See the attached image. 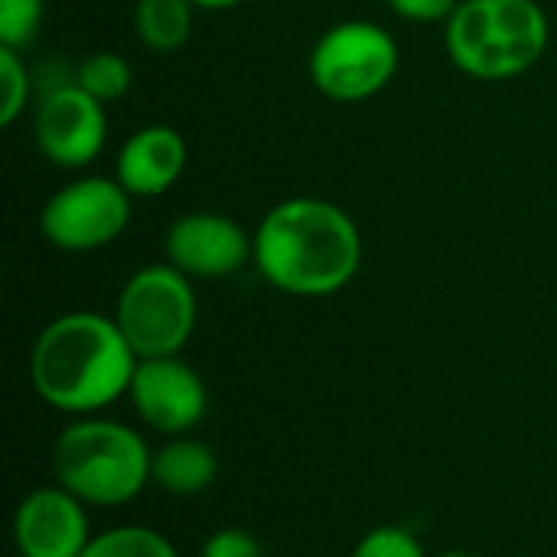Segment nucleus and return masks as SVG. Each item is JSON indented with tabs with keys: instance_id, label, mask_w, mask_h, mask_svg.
Returning <instances> with one entry per match:
<instances>
[{
	"instance_id": "1",
	"label": "nucleus",
	"mask_w": 557,
	"mask_h": 557,
	"mask_svg": "<svg viewBox=\"0 0 557 557\" xmlns=\"http://www.w3.org/2000/svg\"><path fill=\"white\" fill-rule=\"evenodd\" d=\"M261 277L294 297H330L362 264V235L346 209L326 199L297 196L277 202L255 232Z\"/></svg>"
},
{
	"instance_id": "2",
	"label": "nucleus",
	"mask_w": 557,
	"mask_h": 557,
	"mask_svg": "<svg viewBox=\"0 0 557 557\" xmlns=\"http://www.w3.org/2000/svg\"><path fill=\"white\" fill-rule=\"evenodd\" d=\"M137 352L121 326L101 313H65L52 320L29 356L36 395L65 414H95L131 392Z\"/></svg>"
},
{
	"instance_id": "3",
	"label": "nucleus",
	"mask_w": 557,
	"mask_h": 557,
	"mask_svg": "<svg viewBox=\"0 0 557 557\" xmlns=\"http://www.w3.org/2000/svg\"><path fill=\"white\" fill-rule=\"evenodd\" d=\"M153 454L117 421H75L52 444V473L85 506H124L150 483Z\"/></svg>"
},
{
	"instance_id": "4",
	"label": "nucleus",
	"mask_w": 557,
	"mask_h": 557,
	"mask_svg": "<svg viewBox=\"0 0 557 557\" xmlns=\"http://www.w3.org/2000/svg\"><path fill=\"white\" fill-rule=\"evenodd\" d=\"M548 16L535 0H460L447 20V49L473 78H512L548 49Z\"/></svg>"
},
{
	"instance_id": "5",
	"label": "nucleus",
	"mask_w": 557,
	"mask_h": 557,
	"mask_svg": "<svg viewBox=\"0 0 557 557\" xmlns=\"http://www.w3.org/2000/svg\"><path fill=\"white\" fill-rule=\"evenodd\" d=\"M114 323L137 359L176 356L196 330V294L173 264L140 268L117 297Z\"/></svg>"
},
{
	"instance_id": "6",
	"label": "nucleus",
	"mask_w": 557,
	"mask_h": 557,
	"mask_svg": "<svg viewBox=\"0 0 557 557\" xmlns=\"http://www.w3.org/2000/svg\"><path fill=\"white\" fill-rule=\"evenodd\" d=\"M398 72L395 36L369 20L330 26L310 52V78L333 101H366Z\"/></svg>"
},
{
	"instance_id": "7",
	"label": "nucleus",
	"mask_w": 557,
	"mask_h": 557,
	"mask_svg": "<svg viewBox=\"0 0 557 557\" xmlns=\"http://www.w3.org/2000/svg\"><path fill=\"white\" fill-rule=\"evenodd\" d=\"M131 193L108 176H85L52 193L39 212V232L62 251H95L121 238L131 222Z\"/></svg>"
},
{
	"instance_id": "8",
	"label": "nucleus",
	"mask_w": 557,
	"mask_h": 557,
	"mask_svg": "<svg viewBox=\"0 0 557 557\" xmlns=\"http://www.w3.org/2000/svg\"><path fill=\"white\" fill-rule=\"evenodd\" d=\"M127 395L140 421L166 437H183L209 411L206 382L180 356L140 359Z\"/></svg>"
},
{
	"instance_id": "9",
	"label": "nucleus",
	"mask_w": 557,
	"mask_h": 557,
	"mask_svg": "<svg viewBox=\"0 0 557 557\" xmlns=\"http://www.w3.org/2000/svg\"><path fill=\"white\" fill-rule=\"evenodd\" d=\"M33 131L49 163L65 170L88 166L101 153L108 137L104 104L82 91L75 82H65L39 101Z\"/></svg>"
},
{
	"instance_id": "10",
	"label": "nucleus",
	"mask_w": 557,
	"mask_h": 557,
	"mask_svg": "<svg viewBox=\"0 0 557 557\" xmlns=\"http://www.w3.org/2000/svg\"><path fill=\"white\" fill-rule=\"evenodd\" d=\"M166 261L186 277H228L255 261V235L219 212H189L166 228Z\"/></svg>"
},
{
	"instance_id": "11",
	"label": "nucleus",
	"mask_w": 557,
	"mask_h": 557,
	"mask_svg": "<svg viewBox=\"0 0 557 557\" xmlns=\"http://www.w3.org/2000/svg\"><path fill=\"white\" fill-rule=\"evenodd\" d=\"M85 503L62 486L29 493L13 516V542L23 557H82L88 548Z\"/></svg>"
},
{
	"instance_id": "12",
	"label": "nucleus",
	"mask_w": 557,
	"mask_h": 557,
	"mask_svg": "<svg viewBox=\"0 0 557 557\" xmlns=\"http://www.w3.org/2000/svg\"><path fill=\"white\" fill-rule=\"evenodd\" d=\"M186 170V140L170 124H147L131 134L117 153L114 180L131 196H160Z\"/></svg>"
},
{
	"instance_id": "13",
	"label": "nucleus",
	"mask_w": 557,
	"mask_h": 557,
	"mask_svg": "<svg viewBox=\"0 0 557 557\" xmlns=\"http://www.w3.org/2000/svg\"><path fill=\"white\" fill-rule=\"evenodd\" d=\"M219 476L215 450L193 437H170L157 454L150 467V480L170 493V496H199L206 493Z\"/></svg>"
},
{
	"instance_id": "14",
	"label": "nucleus",
	"mask_w": 557,
	"mask_h": 557,
	"mask_svg": "<svg viewBox=\"0 0 557 557\" xmlns=\"http://www.w3.org/2000/svg\"><path fill=\"white\" fill-rule=\"evenodd\" d=\"M193 0H137L134 26L150 52H176L193 33Z\"/></svg>"
},
{
	"instance_id": "15",
	"label": "nucleus",
	"mask_w": 557,
	"mask_h": 557,
	"mask_svg": "<svg viewBox=\"0 0 557 557\" xmlns=\"http://www.w3.org/2000/svg\"><path fill=\"white\" fill-rule=\"evenodd\" d=\"M82 91H88L95 101L108 104V101H117L131 91V82H134V72H131V62L117 52H95L88 59H82L75 78H72Z\"/></svg>"
},
{
	"instance_id": "16",
	"label": "nucleus",
	"mask_w": 557,
	"mask_h": 557,
	"mask_svg": "<svg viewBox=\"0 0 557 557\" xmlns=\"http://www.w3.org/2000/svg\"><path fill=\"white\" fill-rule=\"evenodd\" d=\"M82 557H180L176 548L153 529L144 525H121L108 529L104 535L91 539Z\"/></svg>"
},
{
	"instance_id": "17",
	"label": "nucleus",
	"mask_w": 557,
	"mask_h": 557,
	"mask_svg": "<svg viewBox=\"0 0 557 557\" xmlns=\"http://www.w3.org/2000/svg\"><path fill=\"white\" fill-rule=\"evenodd\" d=\"M46 16L42 0H0V46L23 49L39 36Z\"/></svg>"
},
{
	"instance_id": "18",
	"label": "nucleus",
	"mask_w": 557,
	"mask_h": 557,
	"mask_svg": "<svg viewBox=\"0 0 557 557\" xmlns=\"http://www.w3.org/2000/svg\"><path fill=\"white\" fill-rule=\"evenodd\" d=\"M0 85H3V98H0V124L10 127L29 98V72L26 62L20 59V49L0 46Z\"/></svg>"
},
{
	"instance_id": "19",
	"label": "nucleus",
	"mask_w": 557,
	"mask_h": 557,
	"mask_svg": "<svg viewBox=\"0 0 557 557\" xmlns=\"http://www.w3.org/2000/svg\"><path fill=\"white\" fill-rule=\"evenodd\" d=\"M352 557H428L421 542L398 529V525H382V529H372L369 535H362V542L356 545Z\"/></svg>"
},
{
	"instance_id": "20",
	"label": "nucleus",
	"mask_w": 557,
	"mask_h": 557,
	"mask_svg": "<svg viewBox=\"0 0 557 557\" xmlns=\"http://www.w3.org/2000/svg\"><path fill=\"white\" fill-rule=\"evenodd\" d=\"M199 557H264V548L245 529H219L206 539Z\"/></svg>"
},
{
	"instance_id": "21",
	"label": "nucleus",
	"mask_w": 557,
	"mask_h": 557,
	"mask_svg": "<svg viewBox=\"0 0 557 557\" xmlns=\"http://www.w3.org/2000/svg\"><path fill=\"white\" fill-rule=\"evenodd\" d=\"M388 7L411 23H441L454 16L460 0H388Z\"/></svg>"
},
{
	"instance_id": "22",
	"label": "nucleus",
	"mask_w": 557,
	"mask_h": 557,
	"mask_svg": "<svg viewBox=\"0 0 557 557\" xmlns=\"http://www.w3.org/2000/svg\"><path fill=\"white\" fill-rule=\"evenodd\" d=\"M238 3H245V0H193V7H202V10H228Z\"/></svg>"
},
{
	"instance_id": "23",
	"label": "nucleus",
	"mask_w": 557,
	"mask_h": 557,
	"mask_svg": "<svg viewBox=\"0 0 557 557\" xmlns=\"http://www.w3.org/2000/svg\"><path fill=\"white\" fill-rule=\"evenodd\" d=\"M441 557H476V555H467V552H447V555Z\"/></svg>"
}]
</instances>
